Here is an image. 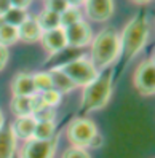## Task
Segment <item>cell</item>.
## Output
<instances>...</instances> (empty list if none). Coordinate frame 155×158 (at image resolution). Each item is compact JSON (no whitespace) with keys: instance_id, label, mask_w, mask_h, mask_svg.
I'll return each mask as SVG.
<instances>
[{"instance_id":"obj_2","label":"cell","mask_w":155,"mask_h":158,"mask_svg":"<svg viewBox=\"0 0 155 158\" xmlns=\"http://www.w3.org/2000/svg\"><path fill=\"white\" fill-rule=\"evenodd\" d=\"M90 45V61L99 72L109 69L117 59H120V34L114 27H104L93 37Z\"/></svg>"},{"instance_id":"obj_32","label":"cell","mask_w":155,"mask_h":158,"mask_svg":"<svg viewBox=\"0 0 155 158\" xmlns=\"http://www.w3.org/2000/svg\"><path fill=\"white\" fill-rule=\"evenodd\" d=\"M131 2H134V3H149L150 0H131Z\"/></svg>"},{"instance_id":"obj_29","label":"cell","mask_w":155,"mask_h":158,"mask_svg":"<svg viewBox=\"0 0 155 158\" xmlns=\"http://www.w3.org/2000/svg\"><path fill=\"white\" fill-rule=\"evenodd\" d=\"M11 8L10 0H0V18H3V15Z\"/></svg>"},{"instance_id":"obj_26","label":"cell","mask_w":155,"mask_h":158,"mask_svg":"<svg viewBox=\"0 0 155 158\" xmlns=\"http://www.w3.org/2000/svg\"><path fill=\"white\" fill-rule=\"evenodd\" d=\"M67 6H69V3L66 0H45V8L54 11V13H59V15L64 11Z\"/></svg>"},{"instance_id":"obj_16","label":"cell","mask_w":155,"mask_h":158,"mask_svg":"<svg viewBox=\"0 0 155 158\" xmlns=\"http://www.w3.org/2000/svg\"><path fill=\"white\" fill-rule=\"evenodd\" d=\"M37 21L42 27V31H51V29H56V27H61V18H59V13H54L51 10H43L37 15Z\"/></svg>"},{"instance_id":"obj_19","label":"cell","mask_w":155,"mask_h":158,"mask_svg":"<svg viewBox=\"0 0 155 158\" xmlns=\"http://www.w3.org/2000/svg\"><path fill=\"white\" fill-rule=\"evenodd\" d=\"M56 123L54 122H37L35 125V131H34V137L37 141H47L56 136Z\"/></svg>"},{"instance_id":"obj_20","label":"cell","mask_w":155,"mask_h":158,"mask_svg":"<svg viewBox=\"0 0 155 158\" xmlns=\"http://www.w3.org/2000/svg\"><path fill=\"white\" fill-rule=\"evenodd\" d=\"M29 16L26 13V10H19V8H10L5 15L3 18H0L2 21H5L6 24H10V26H15V27H19L24 21H26V18Z\"/></svg>"},{"instance_id":"obj_4","label":"cell","mask_w":155,"mask_h":158,"mask_svg":"<svg viewBox=\"0 0 155 158\" xmlns=\"http://www.w3.org/2000/svg\"><path fill=\"white\" fill-rule=\"evenodd\" d=\"M58 69L64 72L75 86H82V88L90 85L99 75V70L86 58H77V59L67 61L62 66H58Z\"/></svg>"},{"instance_id":"obj_23","label":"cell","mask_w":155,"mask_h":158,"mask_svg":"<svg viewBox=\"0 0 155 158\" xmlns=\"http://www.w3.org/2000/svg\"><path fill=\"white\" fill-rule=\"evenodd\" d=\"M40 96H42V99H43L47 107H56V106L61 104V96L62 94L59 91H56L54 88H51V89H47V91L40 93Z\"/></svg>"},{"instance_id":"obj_21","label":"cell","mask_w":155,"mask_h":158,"mask_svg":"<svg viewBox=\"0 0 155 158\" xmlns=\"http://www.w3.org/2000/svg\"><path fill=\"white\" fill-rule=\"evenodd\" d=\"M59 18H61V27H69V26L83 19L78 6H67L66 10L59 15Z\"/></svg>"},{"instance_id":"obj_8","label":"cell","mask_w":155,"mask_h":158,"mask_svg":"<svg viewBox=\"0 0 155 158\" xmlns=\"http://www.w3.org/2000/svg\"><path fill=\"white\" fill-rule=\"evenodd\" d=\"M64 34L67 46H72V48H83V46H88L93 40V29L85 19L69 27H64Z\"/></svg>"},{"instance_id":"obj_10","label":"cell","mask_w":155,"mask_h":158,"mask_svg":"<svg viewBox=\"0 0 155 158\" xmlns=\"http://www.w3.org/2000/svg\"><path fill=\"white\" fill-rule=\"evenodd\" d=\"M40 43L50 54H56V53L62 51L67 46L64 27H56V29H51V31H45L42 34Z\"/></svg>"},{"instance_id":"obj_18","label":"cell","mask_w":155,"mask_h":158,"mask_svg":"<svg viewBox=\"0 0 155 158\" xmlns=\"http://www.w3.org/2000/svg\"><path fill=\"white\" fill-rule=\"evenodd\" d=\"M19 42V34H18V27L6 24L5 21L0 19V45L10 46Z\"/></svg>"},{"instance_id":"obj_30","label":"cell","mask_w":155,"mask_h":158,"mask_svg":"<svg viewBox=\"0 0 155 158\" xmlns=\"http://www.w3.org/2000/svg\"><path fill=\"white\" fill-rule=\"evenodd\" d=\"M66 2L69 3V6H80V5H83L85 0H66Z\"/></svg>"},{"instance_id":"obj_28","label":"cell","mask_w":155,"mask_h":158,"mask_svg":"<svg viewBox=\"0 0 155 158\" xmlns=\"http://www.w3.org/2000/svg\"><path fill=\"white\" fill-rule=\"evenodd\" d=\"M13 8H19V10H27L31 6L32 0H10Z\"/></svg>"},{"instance_id":"obj_7","label":"cell","mask_w":155,"mask_h":158,"mask_svg":"<svg viewBox=\"0 0 155 158\" xmlns=\"http://www.w3.org/2000/svg\"><path fill=\"white\" fill-rule=\"evenodd\" d=\"M134 88L142 96L155 94V66L150 59L142 61L134 72Z\"/></svg>"},{"instance_id":"obj_1","label":"cell","mask_w":155,"mask_h":158,"mask_svg":"<svg viewBox=\"0 0 155 158\" xmlns=\"http://www.w3.org/2000/svg\"><path fill=\"white\" fill-rule=\"evenodd\" d=\"M149 40V19L145 11H139L126 23L123 32L120 34V58L123 59L122 67H125L136 54L141 53Z\"/></svg>"},{"instance_id":"obj_12","label":"cell","mask_w":155,"mask_h":158,"mask_svg":"<svg viewBox=\"0 0 155 158\" xmlns=\"http://www.w3.org/2000/svg\"><path fill=\"white\" fill-rule=\"evenodd\" d=\"M18 139L13 133L11 125H3L0 128V158H15Z\"/></svg>"},{"instance_id":"obj_24","label":"cell","mask_w":155,"mask_h":158,"mask_svg":"<svg viewBox=\"0 0 155 158\" xmlns=\"http://www.w3.org/2000/svg\"><path fill=\"white\" fill-rule=\"evenodd\" d=\"M61 158H91V155L88 153L86 148H82V147L72 145V147L66 148Z\"/></svg>"},{"instance_id":"obj_14","label":"cell","mask_w":155,"mask_h":158,"mask_svg":"<svg viewBox=\"0 0 155 158\" xmlns=\"http://www.w3.org/2000/svg\"><path fill=\"white\" fill-rule=\"evenodd\" d=\"M11 93L13 96H32L37 93L32 81V75L26 72L16 73L13 81H11Z\"/></svg>"},{"instance_id":"obj_17","label":"cell","mask_w":155,"mask_h":158,"mask_svg":"<svg viewBox=\"0 0 155 158\" xmlns=\"http://www.w3.org/2000/svg\"><path fill=\"white\" fill-rule=\"evenodd\" d=\"M11 112L16 117H26L32 115V106H31V96H13L10 102Z\"/></svg>"},{"instance_id":"obj_15","label":"cell","mask_w":155,"mask_h":158,"mask_svg":"<svg viewBox=\"0 0 155 158\" xmlns=\"http://www.w3.org/2000/svg\"><path fill=\"white\" fill-rule=\"evenodd\" d=\"M50 75H51V80H53V88L56 91H59L61 94H64V93H70L72 89L77 88L74 83H72V80L62 70H59L58 67L51 69Z\"/></svg>"},{"instance_id":"obj_3","label":"cell","mask_w":155,"mask_h":158,"mask_svg":"<svg viewBox=\"0 0 155 158\" xmlns=\"http://www.w3.org/2000/svg\"><path fill=\"white\" fill-rule=\"evenodd\" d=\"M112 96V69H104L99 72L96 80H93L83 88L80 99V112L91 114L104 109Z\"/></svg>"},{"instance_id":"obj_5","label":"cell","mask_w":155,"mask_h":158,"mask_svg":"<svg viewBox=\"0 0 155 158\" xmlns=\"http://www.w3.org/2000/svg\"><path fill=\"white\" fill-rule=\"evenodd\" d=\"M96 134H98V126L94 125L93 120L86 117L75 118L67 126V139L75 147H82V148L90 147Z\"/></svg>"},{"instance_id":"obj_27","label":"cell","mask_w":155,"mask_h":158,"mask_svg":"<svg viewBox=\"0 0 155 158\" xmlns=\"http://www.w3.org/2000/svg\"><path fill=\"white\" fill-rule=\"evenodd\" d=\"M8 59H10V51H8V46L0 45V70L5 69V66L8 64Z\"/></svg>"},{"instance_id":"obj_9","label":"cell","mask_w":155,"mask_h":158,"mask_svg":"<svg viewBox=\"0 0 155 158\" xmlns=\"http://www.w3.org/2000/svg\"><path fill=\"white\" fill-rule=\"evenodd\" d=\"M85 15L94 23H106L114 15V0H85Z\"/></svg>"},{"instance_id":"obj_22","label":"cell","mask_w":155,"mask_h":158,"mask_svg":"<svg viewBox=\"0 0 155 158\" xmlns=\"http://www.w3.org/2000/svg\"><path fill=\"white\" fill-rule=\"evenodd\" d=\"M32 81H34V86L37 89V93H43L47 89L53 88V80L50 72H37L32 75Z\"/></svg>"},{"instance_id":"obj_25","label":"cell","mask_w":155,"mask_h":158,"mask_svg":"<svg viewBox=\"0 0 155 158\" xmlns=\"http://www.w3.org/2000/svg\"><path fill=\"white\" fill-rule=\"evenodd\" d=\"M37 122H54L56 118V109L54 107H43L37 114H34Z\"/></svg>"},{"instance_id":"obj_13","label":"cell","mask_w":155,"mask_h":158,"mask_svg":"<svg viewBox=\"0 0 155 158\" xmlns=\"http://www.w3.org/2000/svg\"><path fill=\"white\" fill-rule=\"evenodd\" d=\"M35 125L37 120L34 115H26V117H16L15 123L11 125L13 133L16 136V139H23V141H31L34 137V131H35Z\"/></svg>"},{"instance_id":"obj_11","label":"cell","mask_w":155,"mask_h":158,"mask_svg":"<svg viewBox=\"0 0 155 158\" xmlns=\"http://www.w3.org/2000/svg\"><path fill=\"white\" fill-rule=\"evenodd\" d=\"M18 34H19V40L24 43H34V42H40L42 39V27L37 21V16H27L26 21L18 27Z\"/></svg>"},{"instance_id":"obj_31","label":"cell","mask_w":155,"mask_h":158,"mask_svg":"<svg viewBox=\"0 0 155 158\" xmlns=\"http://www.w3.org/2000/svg\"><path fill=\"white\" fill-rule=\"evenodd\" d=\"M5 125V118H3V112H2V109H0V128H2Z\"/></svg>"},{"instance_id":"obj_34","label":"cell","mask_w":155,"mask_h":158,"mask_svg":"<svg viewBox=\"0 0 155 158\" xmlns=\"http://www.w3.org/2000/svg\"><path fill=\"white\" fill-rule=\"evenodd\" d=\"M15 158H19V155H15Z\"/></svg>"},{"instance_id":"obj_33","label":"cell","mask_w":155,"mask_h":158,"mask_svg":"<svg viewBox=\"0 0 155 158\" xmlns=\"http://www.w3.org/2000/svg\"><path fill=\"white\" fill-rule=\"evenodd\" d=\"M150 62H152V64H153V66H155V53L152 54V58H150Z\"/></svg>"},{"instance_id":"obj_6","label":"cell","mask_w":155,"mask_h":158,"mask_svg":"<svg viewBox=\"0 0 155 158\" xmlns=\"http://www.w3.org/2000/svg\"><path fill=\"white\" fill-rule=\"evenodd\" d=\"M58 148V137L54 136L47 141H37V139H31L26 141L23 145L21 152L18 153L19 158H54Z\"/></svg>"}]
</instances>
